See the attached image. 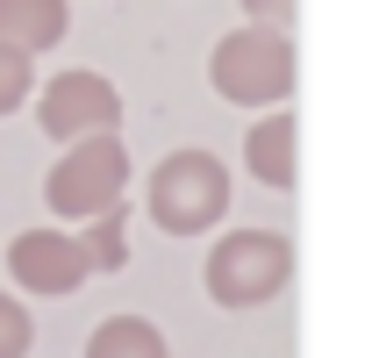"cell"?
Returning <instances> with one entry per match:
<instances>
[{
	"label": "cell",
	"mask_w": 365,
	"mask_h": 358,
	"mask_svg": "<svg viewBox=\"0 0 365 358\" xmlns=\"http://www.w3.org/2000/svg\"><path fill=\"white\" fill-rule=\"evenodd\" d=\"M79 251H86V272H122V265H129V215H122V208L93 215V223L79 230Z\"/></svg>",
	"instance_id": "30bf717a"
},
{
	"label": "cell",
	"mask_w": 365,
	"mask_h": 358,
	"mask_svg": "<svg viewBox=\"0 0 365 358\" xmlns=\"http://www.w3.org/2000/svg\"><path fill=\"white\" fill-rule=\"evenodd\" d=\"M36 351V322L15 294H0V358H29Z\"/></svg>",
	"instance_id": "7c38bea8"
},
{
	"label": "cell",
	"mask_w": 365,
	"mask_h": 358,
	"mask_svg": "<svg viewBox=\"0 0 365 358\" xmlns=\"http://www.w3.org/2000/svg\"><path fill=\"white\" fill-rule=\"evenodd\" d=\"M294 280V244L279 230H230L208 251V294L222 308H265Z\"/></svg>",
	"instance_id": "277c9868"
},
{
	"label": "cell",
	"mask_w": 365,
	"mask_h": 358,
	"mask_svg": "<svg viewBox=\"0 0 365 358\" xmlns=\"http://www.w3.org/2000/svg\"><path fill=\"white\" fill-rule=\"evenodd\" d=\"M244 15H251L258 29H279V22L294 15V0H244Z\"/></svg>",
	"instance_id": "4fadbf2b"
},
{
	"label": "cell",
	"mask_w": 365,
	"mask_h": 358,
	"mask_svg": "<svg viewBox=\"0 0 365 358\" xmlns=\"http://www.w3.org/2000/svg\"><path fill=\"white\" fill-rule=\"evenodd\" d=\"M208 86L230 108H279L294 93V44H287V29H258V22L230 29L215 44V58H208Z\"/></svg>",
	"instance_id": "7a4b0ae2"
},
{
	"label": "cell",
	"mask_w": 365,
	"mask_h": 358,
	"mask_svg": "<svg viewBox=\"0 0 365 358\" xmlns=\"http://www.w3.org/2000/svg\"><path fill=\"white\" fill-rule=\"evenodd\" d=\"M65 29H72L65 0H0V51L36 58V51H58Z\"/></svg>",
	"instance_id": "52a82bcc"
},
{
	"label": "cell",
	"mask_w": 365,
	"mask_h": 358,
	"mask_svg": "<svg viewBox=\"0 0 365 358\" xmlns=\"http://www.w3.org/2000/svg\"><path fill=\"white\" fill-rule=\"evenodd\" d=\"M143 208L165 237H201L230 215V172L215 150H172L158 158L150 187H143Z\"/></svg>",
	"instance_id": "6da1fadb"
},
{
	"label": "cell",
	"mask_w": 365,
	"mask_h": 358,
	"mask_svg": "<svg viewBox=\"0 0 365 358\" xmlns=\"http://www.w3.org/2000/svg\"><path fill=\"white\" fill-rule=\"evenodd\" d=\"M8 272H15L22 294H72V287L93 280L79 237H65V230H22L8 244Z\"/></svg>",
	"instance_id": "8992f818"
},
{
	"label": "cell",
	"mask_w": 365,
	"mask_h": 358,
	"mask_svg": "<svg viewBox=\"0 0 365 358\" xmlns=\"http://www.w3.org/2000/svg\"><path fill=\"white\" fill-rule=\"evenodd\" d=\"M36 122H43V136H58V143L115 136L122 93H115V79H101V72H58V79L36 93Z\"/></svg>",
	"instance_id": "5b68a950"
},
{
	"label": "cell",
	"mask_w": 365,
	"mask_h": 358,
	"mask_svg": "<svg viewBox=\"0 0 365 358\" xmlns=\"http://www.w3.org/2000/svg\"><path fill=\"white\" fill-rule=\"evenodd\" d=\"M29 93H36V58H22V51H0V115H15Z\"/></svg>",
	"instance_id": "8fae6325"
},
{
	"label": "cell",
	"mask_w": 365,
	"mask_h": 358,
	"mask_svg": "<svg viewBox=\"0 0 365 358\" xmlns=\"http://www.w3.org/2000/svg\"><path fill=\"white\" fill-rule=\"evenodd\" d=\"M294 143H301L294 115H265V122L244 129V165H251L258 187H279V194L294 187Z\"/></svg>",
	"instance_id": "ba28073f"
},
{
	"label": "cell",
	"mask_w": 365,
	"mask_h": 358,
	"mask_svg": "<svg viewBox=\"0 0 365 358\" xmlns=\"http://www.w3.org/2000/svg\"><path fill=\"white\" fill-rule=\"evenodd\" d=\"M122 194H129V150H122V136H79V143H65V158L43 179V201L65 223H93V215L122 208Z\"/></svg>",
	"instance_id": "3957f363"
},
{
	"label": "cell",
	"mask_w": 365,
	"mask_h": 358,
	"mask_svg": "<svg viewBox=\"0 0 365 358\" xmlns=\"http://www.w3.org/2000/svg\"><path fill=\"white\" fill-rule=\"evenodd\" d=\"M86 358H172V351H165L158 322H143V315H108V322L86 337Z\"/></svg>",
	"instance_id": "9c48e42d"
}]
</instances>
